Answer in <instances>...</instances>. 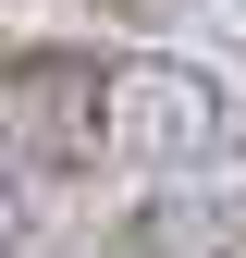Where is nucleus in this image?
I'll use <instances>...</instances> for the list:
<instances>
[{
    "mask_svg": "<svg viewBox=\"0 0 246 258\" xmlns=\"http://www.w3.org/2000/svg\"><path fill=\"white\" fill-rule=\"evenodd\" d=\"M99 160L111 172H234L246 160V99L209 61L123 49V61H99Z\"/></svg>",
    "mask_w": 246,
    "mask_h": 258,
    "instance_id": "nucleus-1",
    "label": "nucleus"
},
{
    "mask_svg": "<svg viewBox=\"0 0 246 258\" xmlns=\"http://www.w3.org/2000/svg\"><path fill=\"white\" fill-rule=\"evenodd\" d=\"M0 160L99 172V49H13L0 61Z\"/></svg>",
    "mask_w": 246,
    "mask_h": 258,
    "instance_id": "nucleus-2",
    "label": "nucleus"
}]
</instances>
